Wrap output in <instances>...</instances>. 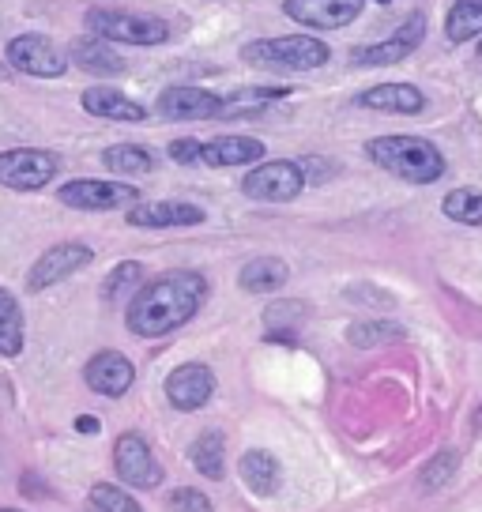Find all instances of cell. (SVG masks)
Segmentation results:
<instances>
[{
  "instance_id": "cell-1",
  "label": "cell",
  "mask_w": 482,
  "mask_h": 512,
  "mask_svg": "<svg viewBox=\"0 0 482 512\" xmlns=\"http://www.w3.org/2000/svg\"><path fill=\"white\" fill-rule=\"evenodd\" d=\"M208 298V279L200 272H166L140 287L129 302V332L140 339H159L177 332L200 313Z\"/></svg>"
},
{
  "instance_id": "cell-2",
  "label": "cell",
  "mask_w": 482,
  "mask_h": 512,
  "mask_svg": "<svg viewBox=\"0 0 482 512\" xmlns=\"http://www.w3.org/2000/svg\"><path fill=\"white\" fill-rule=\"evenodd\" d=\"M366 155L373 166H381L385 174L411 181V185H434L445 177V155L422 136H407V132L377 136L366 144Z\"/></svg>"
},
{
  "instance_id": "cell-3",
  "label": "cell",
  "mask_w": 482,
  "mask_h": 512,
  "mask_svg": "<svg viewBox=\"0 0 482 512\" xmlns=\"http://www.w3.org/2000/svg\"><path fill=\"white\" fill-rule=\"evenodd\" d=\"M332 57L328 42L313 34H283V38H257L241 46V61L253 68H275V72H313L324 68Z\"/></svg>"
},
{
  "instance_id": "cell-4",
  "label": "cell",
  "mask_w": 482,
  "mask_h": 512,
  "mask_svg": "<svg viewBox=\"0 0 482 512\" xmlns=\"http://www.w3.org/2000/svg\"><path fill=\"white\" fill-rule=\"evenodd\" d=\"M91 34L106 42H125V46H162L170 38L166 19L144 16V12H121V8H91L87 12Z\"/></svg>"
},
{
  "instance_id": "cell-5",
  "label": "cell",
  "mask_w": 482,
  "mask_h": 512,
  "mask_svg": "<svg viewBox=\"0 0 482 512\" xmlns=\"http://www.w3.org/2000/svg\"><path fill=\"white\" fill-rule=\"evenodd\" d=\"M302 189H306V174L290 159H272L241 177V192L260 204H287V200H298Z\"/></svg>"
},
{
  "instance_id": "cell-6",
  "label": "cell",
  "mask_w": 482,
  "mask_h": 512,
  "mask_svg": "<svg viewBox=\"0 0 482 512\" xmlns=\"http://www.w3.org/2000/svg\"><path fill=\"white\" fill-rule=\"evenodd\" d=\"M61 162L49 151H34V147H16L0 155V185L16 192H34L46 189L49 181L57 177Z\"/></svg>"
},
{
  "instance_id": "cell-7",
  "label": "cell",
  "mask_w": 482,
  "mask_h": 512,
  "mask_svg": "<svg viewBox=\"0 0 482 512\" xmlns=\"http://www.w3.org/2000/svg\"><path fill=\"white\" fill-rule=\"evenodd\" d=\"M57 200L76 211H117L140 204V189L125 181H68L61 185Z\"/></svg>"
},
{
  "instance_id": "cell-8",
  "label": "cell",
  "mask_w": 482,
  "mask_h": 512,
  "mask_svg": "<svg viewBox=\"0 0 482 512\" xmlns=\"http://www.w3.org/2000/svg\"><path fill=\"white\" fill-rule=\"evenodd\" d=\"M113 467H117V475L121 482H129L136 490H155L162 486V464L155 460V452L147 445L140 433H121L117 437V445H113Z\"/></svg>"
},
{
  "instance_id": "cell-9",
  "label": "cell",
  "mask_w": 482,
  "mask_h": 512,
  "mask_svg": "<svg viewBox=\"0 0 482 512\" xmlns=\"http://www.w3.org/2000/svg\"><path fill=\"white\" fill-rule=\"evenodd\" d=\"M8 61L12 68L27 72V76H38V80H57L65 76L68 57L61 49L49 42L46 34H19L8 42Z\"/></svg>"
},
{
  "instance_id": "cell-10",
  "label": "cell",
  "mask_w": 482,
  "mask_h": 512,
  "mask_svg": "<svg viewBox=\"0 0 482 512\" xmlns=\"http://www.w3.org/2000/svg\"><path fill=\"white\" fill-rule=\"evenodd\" d=\"M155 110H159L162 121H223L226 113V98L211 95L204 87H166L155 102Z\"/></svg>"
},
{
  "instance_id": "cell-11",
  "label": "cell",
  "mask_w": 482,
  "mask_h": 512,
  "mask_svg": "<svg viewBox=\"0 0 482 512\" xmlns=\"http://www.w3.org/2000/svg\"><path fill=\"white\" fill-rule=\"evenodd\" d=\"M362 4L366 0H283V12L298 27L339 31V27H351L354 19L362 16Z\"/></svg>"
},
{
  "instance_id": "cell-12",
  "label": "cell",
  "mask_w": 482,
  "mask_h": 512,
  "mask_svg": "<svg viewBox=\"0 0 482 512\" xmlns=\"http://www.w3.org/2000/svg\"><path fill=\"white\" fill-rule=\"evenodd\" d=\"M422 38H426V16H422V12H415V16L403 19V27H396V34H392V38H385V42H373V46L354 49V64H362V68H381V64L407 61V57L422 46Z\"/></svg>"
},
{
  "instance_id": "cell-13",
  "label": "cell",
  "mask_w": 482,
  "mask_h": 512,
  "mask_svg": "<svg viewBox=\"0 0 482 512\" xmlns=\"http://www.w3.org/2000/svg\"><path fill=\"white\" fill-rule=\"evenodd\" d=\"M91 260H95V253H91L87 245H80V241L53 245V249H46V253L34 260L31 275H27V287L46 290V287H53V283H61V279H68V275H76L80 268H87Z\"/></svg>"
},
{
  "instance_id": "cell-14",
  "label": "cell",
  "mask_w": 482,
  "mask_h": 512,
  "mask_svg": "<svg viewBox=\"0 0 482 512\" xmlns=\"http://www.w3.org/2000/svg\"><path fill=\"white\" fill-rule=\"evenodd\" d=\"M215 396V373L204 362H185L166 377V400L177 411H200Z\"/></svg>"
},
{
  "instance_id": "cell-15",
  "label": "cell",
  "mask_w": 482,
  "mask_h": 512,
  "mask_svg": "<svg viewBox=\"0 0 482 512\" xmlns=\"http://www.w3.org/2000/svg\"><path fill=\"white\" fill-rule=\"evenodd\" d=\"M83 381H87V388L98 392V396L117 400V396H125L132 388L136 369H132V362L121 351H98L95 358L87 362V369H83Z\"/></svg>"
},
{
  "instance_id": "cell-16",
  "label": "cell",
  "mask_w": 482,
  "mask_h": 512,
  "mask_svg": "<svg viewBox=\"0 0 482 512\" xmlns=\"http://www.w3.org/2000/svg\"><path fill=\"white\" fill-rule=\"evenodd\" d=\"M208 219L204 208L185 204V200H155V204H132L129 226L140 230H170V226H200Z\"/></svg>"
},
{
  "instance_id": "cell-17",
  "label": "cell",
  "mask_w": 482,
  "mask_h": 512,
  "mask_svg": "<svg viewBox=\"0 0 482 512\" xmlns=\"http://www.w3.org/2000/svg\"><path fill=\"white\" fill-rule=\"evenodd\" d=\"M264 159V144L257 136H215L200 147V162L226 170V166H249V162Z\"/></svg>"
},
{
  "instance_id": "cell-18",
  "label": "cell",
  "mask_w": 482,
  "mask_h": 512,
  "mask_svg": "<svg viewBox=\"0 0 482 512\" xmlns=\"http://www.w3.org/2000/svg\"><path fill=\"white\" fill-rule=\"evenodd\" d=\"M83 110L91 117H106V121H125V125H140L147 121V110L136 98L121 95L117 87H91L83 91Z\"/></svg>"
},
{
  "instance_id": "cell-19",
  "label": "cell",
  "mask_w": 482,
  "mask_h": 512,
  "mask_svg": "<svg viewBox=\"0 0 482 512\" xmlns=\"http://www.w3.org/2000/svg\"><path fill=\"white\" fill-rule=\"evenodd\" d=\"M68 57L76 61V68L91 72V76H121L125 72V57L98 34H87V38H76L68 46Z\"/></svg>"
},
{
  "instance_id": "cell-20",
  "label": "cell",
  "mask_w": 482,
  "mask_h": 512,
  "mask_svg": "<svg viewBox=\"0 0 482 512\" xmlns=\"http://www.w3.org/2000/svg\"><path fill=\"white\" fill-rule=\"evenodd\" d=\"M358 106L366 110H385V113H422L426 110V95L411 87V83H381L358 95Z\"/></svg>"
},
{
  "instance_id": "cell-21",
  "label": "cell",
  "mask_w": 482,
  "mask_h": 512,
  "mask_svg": "<svg viewBox=\"0 0 482 512\" xmlns=\"http://www.w3.org/2000/svg\"><path fill=\"white\" fill-rule=\"evenodd\" d=\"M287 279H290V268L287 260H279V256H257L238 275L241 290H249V294H275V290L287 287Z\"/></svg>"
},
{
  "instance_id": "cell-22",
  "label": "cell",
  "mask_w": 482,
  "mask_h": 512,
  "mask_svg": "<svg viewBox=\"0 0 482 512\" xmlns=\"http://www.w3.org/2000/svg\"><path fill=\"white\" fill-rule=\"evenodd\" d=\"M241 482L257 497H272L279 490V460L264 448H253L241 456Z\"/></svg>"
},
{
  "instance_id": "cell-23",
  "label": "cell",
  "mask_w": 482,
  "mask_h": 512,
  "mask_svg": "<svg viewBox=\"0 0 482 512\" xmlns=\"http://www.w3.org/2000/svg\"><path fill=\"white\" fill-rule=\"evenodd\" d=\"M445 38L452 46H464L471 38H482V0H456L445 16Z\"/></svg>"
},
{
  "instance_id": "cell-24",
  "label": "cell",
  "mask_w": 482,
  "mask_h": 512,
  "mask_svg": "<svg viewBox=\"0 0 482 512\" xmlns=\"http://www.w3.org/2000/svg\"><path fill=\"white\" fill-rule=\"evenodd\" d=\"M189 460H193V467L204 475V479H223L226 475V445H223V433H200L193 441V448H189Z\"/></svg>"
},
{
  "instance_id": "cell-25",
  "label": "cell",
  "mask_w": 482,
  "mask_h": 512,
  "mask_svg": "<svg viewBox=\"0 0 482 512\" xmlns=\"http://www.w3.org/2000/svg\"><path fill=\"white\" fill-rule=\"evenodd\" d=\"M19 351H23V309L12 290L0 287V354L19 358Z\"/></svg>"
},
{
  "instance_id": "cell-26",
  "label": "cell",
  "mask_w": 482,
  "mask_h": 512,
  "mask_svg": "<svg viewBox=\"0 0 482 512\" xmlns=\"http://www.w3.org/2000/svg\"><path fill=\"white\" fill-rule=\"evenodd\" d=\"M102 162H106V170H113V174H121V177H140L155 170V155L140 144L106 147V151H102Z\"/></svg>"
},
{
  "instance_id": "cell-27",
  "label": "cell",
  "mask_w": 482,
  "mask_h": 512,
  "mask_svg": "<svg viewBox=\"0 0 482 512\" xmlns=\"http://www.w3.org/2000/svg\"><path fill=\"white\" fill-rule=\"evenodd\" d=\"M441 211L449 215L452 223L464 226H482V192L479 189H452L441 200Z\"/></svg>"
},
{
  "instance_id": "cell-28",
  "label": "cell",
  "mask_w": 482,
  "mask_h": 512,
  "mask_svg": "<svg viewBox=\"0 0 482 512\" xmlns=\"http://www.w3.org/2000/svg\"><path fill=\"white\" fill-rule=\"evenodd\" d=\"M392 339H403V328L392 324V320H358L347 328V343L351 347H381V343H392Z\"/></svg>"
},
{
  "instance_id": "cell-29",
  "label": "cell",
  "mask_w": 482,
  "mask_h": 512,
  "mask_svg": "<svg viewBox=\"0 0 482 512\" xmlns=\"http://www.w3.org/2000/svg\"><path fill=\"white\" fill-rule=\"evenodd\" d=\"M140 279H144V264L125 260V264H117V268L106 275V283H102V298H106V302H117L121 294H129V290L140 287Z\"/></svg>"
},
{
  "instance_id": "cell-30",
  "label": "cell",
  "mask_w": 482,
  "mask_h": 512,
  "mask_svg": "<svg viewBox=\"0 0 482 512\" xmlns=\"http://www.w3.org/2000/svg\"><path fill=\"white\" fill-rule=\"evenodd\" d=\"M91 509L95 512H144L132 501V494H125L121 486H110V482L91 486Z\"/></svg>"
},
{
  "instance_id": "cell-31",
  "label": "cell",
  "mask_w": 482,
  "mask_h": 512,
  "mask_svg": "<svg viewBox=\"0 0 482 512\" xmlns=\"http://www.w3.org/2000/svg\"><path fill=\"white\" fill-rule=\"evenodd\" d=\"M456 475V452H437L430 464L422 467V479H418V486H422V494H434V490H441L445 482Z\"/></svg>"
},
{
  "instance_id": "cell-32",
  "label": "cell",
  "mask_w": 482,
  "mask_h": 512,
  "mask_svg": "<svg viewBox=\"0 0 482 512\" xmlns=\"http://www.w3.org/2000/svg\"><path fill=\"white\" fill-rule=\"evenodd\" d=\"M170 512H215V509H211L208 494H200L193 486H181V490L170 494Z\"/></svg>"
},
{
  "instance_id": "cell-33",
  "label": "cell",
  "mask_w": 482,
  "mask_h": 512,
  "mask_svg": "<svg viewBox=\"0 0 482 512\" xmlns=\"http://www.w3.org/2000/svg\"><path fill=\"white\" fill-rule=\"evenodd\" d=\"M200 140H189V136H185V140H174V144H170V159L174 162H181V166H193V162H200Z\"/></svg>"
},
{
  "instance_id": "cell-34",
  "label": "cell",
  "mask_w": 482,
  "mask_h": 512,
  "mask_svg": "<svg viewBox=\"0 0 482 512\" xmlns=\"http://www.w3.org/2000/svg\"><path fill=\"white\" fill-rule=\"evenodd\" d=\"M298 166H302V174H306V185L309 181H328V177L336 174V166L324 159H302Z\"/></svg>"
},
{
  "instance_id": "cell-35",
  "label": "cell",
  "mask_w": 482,
  "mask_h": 512,
  "mask_svg": "<svg viewBox=\"0 0 482 512\" xmlns=\"http://www.w3.org/2000/svg\"><path fill=\"white\" fill-rule=\"evenodd\" d=\"M76 430H80V433H98V418H91V415L76 418Z\"/></svg>"
},
{
  "instance_id": "cell-36",
  "label": "cell",
  "mask_w": 482,
  "mask_h": 512,
  "mask_svg": "<svg viewBox=\"0 0 482 512\" xmlns=\"http://www.w3.org/2000/svg\"><path fill=\"white\" fill-rule=\"evenodd\" d=\"M475 426H479V430H482V407H479V418H475Z\"/></svg>"
},
{
  "instance_id": "cell-37",
  "label": "cell",
  "mask_w": 482,
  "mask_h": 512,
  "mask_svg": "<svg viewBox=\"0 0 482 512\" xmlns=\"http://www.w3.org/2000/svg\"><path fill=\"white\" fill-rule=\"evenodd\" d=\"M479 61H482V42H479Z\"/></svg>"
},
{
  "instance_id": "cell-38",
  "label": "cell",
  "mask_w": 482,
  "mask_h": 512,
  "mask_svg": "<svg viewBox=\"0 0 482 512\" xmlns=\"http://www.w3.org/2000/svg\"><path fill=\"white\" fill-rule=\"evenodd\" d=\"M0 512H19V509H0Z\"/></svg>"
},
{
  "instance_id": "cell-39",
  "label": "cell",
  "mask_w": 482,
  "mask_h": 512,
  "mask_svg": "<svg viewBox=\"0 0 482 512\" xmlns=\"http://www.w3.org/2000/svg\"><path fill=\"white\" fill-rule=\"evenodd\" d=\"M377 4H388V0H377Z\"/></svg>"
}]
</instances>
